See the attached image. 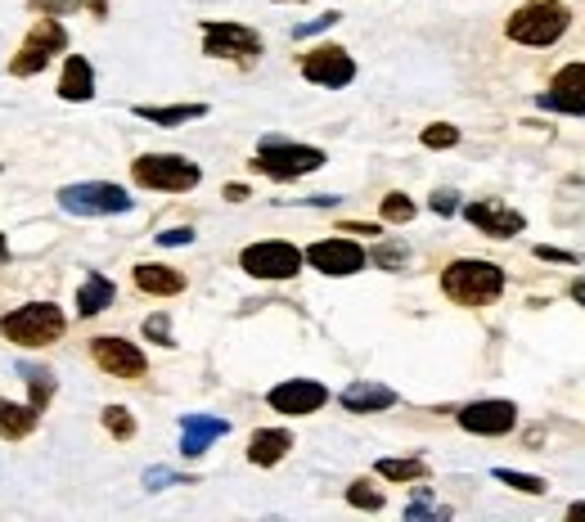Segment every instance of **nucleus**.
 Instances as JSON below:
<instances>
[{"mask_svg": "<svg viewBox=\"0 0 585 522\" xmlns=\"http://www.w3.org/2000/svg\"><path fill=\"white\" fill-rule=\"evenodd\" d=\"M441 293L455 307H491L505 293V271L496 266V261L460 257L441 271Z\"/></svg>", "mask_w": 585, "mask_h": 522, "instance_id": "nucleus-1", "label": "nucleus"}, {"mask_svg": "<svg viewBox=\"0 0 585 522\" xmlns=\"http://www.w3.org/2000/svg\"><path fill=\"white\" fill-rule=\"evenodd\" d=\"M572 27V10L563 5V0H523L509 23H505V37L513 46H532V50H545L563 41V32Z\"/></svg>", "mask_w": 585, "mask_h": 522, "instance_id": "nucleus-2", "label": "nucleus"}, {"mask_svg": "<svg viewBox=\"0 0 585 522\" xmlns=\"http://www.w3.org/2000/svg\"><path fill=\"white\" fill-rule=\"evenodd\" d=\"M63 330H69V315H63L54 302H27V307H14L5 320H0V334H5L14 347H27V351H41V347L59 343Z\"/></svg>", "mask_w": 585, "mask_h": 522, "instance_id": "nucleus-3", "label": "nucleus"}, {"mask_svg": "<svg viewBox=\"0 0 585 522\" xmlns=\"http://www.w3.org/2000/svg\"><path fill=\"white\" fill-rule=\"evenodd\" d=\"M324 167V153L311 149V145H292L284 136H266L257 145V158H252V172L257 176H271V181H298V176H311Z\"/></svg>", "mask_w": 585, "mask_h": 522, "instance_id": "nucleus-4", "label": "nucleus"}, {"mask_svg": "<svg viewBox=\"0 0 585 522\" xmlns=\"http://www.w3.org/2000/svg\"><path fill=\"white\" fill-rule=\"evenodd\" d=\"M132 176H136V185L162 189V194H185L203 181L199 162H189L185 153H140L132 162Z\"/></svg>", "mask_w": 585, "mask_h": 522, "instance_id": "nucleus-5", "label": "nucleus"}, {"mask_svg": "<svg viewBox=\"0 0 585 522\" xmlns=\"http://www.w3.org/2000/svg\"><path fill=\"white\" fill-rule=\"evenodd\" d=\"M59 208L73 216H122L132 212V194L109 181H77L59 189Z\"/></svg>", "mask_w": 585, "mask_h": 522, "instance_id": "nucleus-6", "label": "nucleus"}, {"mask_svg": "<svg viewBox=\"0 0 585 522\" xmlns=\"http://www.w3.org/2000/svg\"><path fill=\"white\" fill-rule=\"evenodd\" d=\"M69 50V32H63V23L59 18H37V27L23 37V46H18V54L10 59V73L14 77H37L46 63L54 59V54H63Z\"/></svg>", "mask_w": 585, "mask_h": 522, "instance_id": "nucleus-7", "label": "nucleus"}, {"mask_svg": "<svg viewBox=\"0 0 585 522\" xmlns=\"http://www.w3.org/2000/svg\"><path fill=\"white\" fill-rule=\"evenodd\" d=\"M302 261H307V252L284 244V239H262V244H248L239 252V266L252 279H292L302 271Z\"/></svg>", "mask_w": 585, "mask_h": 522, "instance_id": "nucleus-8", "label": "nucleus"}, {"mask_svg": "<svg viewBox=\"0 0 585 522\" xmlns=\"http://www.w3.org/2000/svg\"><path fill=\"white\" fill-rule=\"evenodd\" d=\"M203 54L212 59H239V63H252L262 54V37L244 23H225V18H212L203 23Z\"/></svg>", "mask_w": 585, "mask_h": 522, "instance_id": "nucleus-9", "label": "nucleus"}, {"mask_svg": "<svg viewBox=\"0 0 585 522\" xmlns=\"http://www.w3.org/2000/svg\"><path fill=\"white\" fill-rule=\"evenodd\" d=\"M90 361L100 365L104 374H113V378H132V383L149 374L145 351H140L136 343H126V338H113V334L90 338Z\"/></svg>", "mask_w": 585, "mask_h": 522, "instance_id": "nucleus-10", "label": "nucleus"}, {"mask_svg": "<svg viewBox=\"0 0 585 522\" xmlns=\"http://www.w3.org/2000/svg\"><path fill=\"white\" fill-rule=\"evenodd\" d=\"M324 401H329V387L315 383V378H284L266 391V406L275 414H288V419H302V414H315Z\"/></svg>", "mask_w": 585, "mask_h": 522, "instance_id": "nucleus-11", "label": "nucleus"}, {"mask_svg": "<svg viewBox=\"0 0 585 522\" xmlns=\"http://www.w3.org/2000/svg\"><path fill=\"white\" fill-rule=\"evenodd\" d=\"M302 77L324 90H338L356 77V59L343 46H315L311 54H302Z\"/></svg>", "mask_w": 585, "mask_h": 522, "instance_id": "nucleus-12", "label": "nucleus"}, {"mask_svg": "<svg viewBox=\"0 0 585 522\" xmlns=\"http://www.w3.org/2000/svg\"><path fill=\"white\" fill-rule=\"evenodd\" d=\"M307 261L320 271V275H334V279H343V275H356V271H365V248L361 244H351V239H320V244H311L307 248Z\"/></svg>", "mask_w": 585, "mask_h": 522, "instance_id": "nucleus-13", "label": "nucleus"}, {"mask_svg": "<svg viewBox=\"0 0 585 522\" xmlns=\"http://www.w3.org/2000/svg\"><path fill=\"white\" fill-rule=\"evenodd\" d=\"M518 423V406L513 401H469L460 410V428L473 437H505Z\"/></svg>", "mask_w": 585, "mask_h": 522, "instance_id": "nucleus-14", "label": "nucleus"}, {"mask_svg": "<svg viewBox=\"0 0 585 522\" xmlns=\"http://www.w3.org/2000/svg\"><path fill=\"white\" fill-rule=\"evenodd\" d=\"M540 109L555 113H581L585 117V63H568V69L555 73L549 90L540 95Z\"/></svg>", "mask_w": 585, "mask_h": 522, "instance_id": "nucleus-15", "label": "nucleus"}, {"mask_svg": "<svg viewBox=\"0 0 585 522\" xmlns=\"http://www.w3.org/2000/svg\"><path fill=\"white\" fill-rule=\"evenodd\" d=\"M469 225H477L482 235H491V239H513V235H523V212H513L505 203H491V199H482V203H469L464 208Z\"/></svg>", "mask_w": 585, "mask_h": 522, "instance_id": "nucleus-16", "label": "nucleus"}, {"mask_svg": "<svg viewBox=\"0 0 585 522\" xmlns=\"http://www.w3.org/2000/svg\"><path fill=\"white\" fill-rule=\"evenodd\" d=\"M225 433H231V423L216 419V414H185L181 419V455H185V460H199V455L212 442H221Z\"/></svg>", "mask_w": 585, "mask_h": 522, "instance_id": "nucleus-17", "label": "nucleus"}, {"mask_svg": "<svg viewBox=\"0 0 585 522\" xmlns=\"http://www.w3.org/2000/svg\"><path fill=\"white\" fill-rule=\"evenodd\" d=\"M338 406H343L347 414L393 410V406H397V391L387 387V383H370V378H361V383H347V387L338 391Z\"/></svg>", "mask_w": 585, "mask_h": 522, "instance_id": "nucleus-18", "label": "nucleus"}, {"mask_svg": "<svg viewBox=\"0 0 585 522\" xmlns=\"http://www.w3.org/2000/svg\"><path fill=\"white\" fill-rule=\"evenodd\" d=\"M132 279L140 293H149V298H176V293H185V275L176 266H162V261H140Z\"/></svg>", "mask_w": 585, "mask_h": 522, "instance_id": "nucleus-19", "label": "nucleus"}, {"mask_svg": "<svg viewBox=\"0 0 585 522\" xmlns=\"http://www.w3.org/2000/svg\"><path fill=\"white\" fill-rule=\"evenodd\" d=\"M90 95H95V69H90V59L69 54V59H63V73H59V100L86 104Z\"/></svg>", "mask_w": 585, "mask_h": 522, "instance_id": "nucleus-20", "label": "nucleus"}, {"mask_svg": "<svg viewBox=\"0 0 585 522\" xmlns=\"http://www.w3.org/2000/svg\"><path fill=\"white\" fill-rule=\"evenodd\" d=\"M37 423H41V410L32 401L0 397V437H5V442H23L27 433H37Z\"/></svg>", "mask_w": 585, "mask_h": 522, "instance_id": "nucleus-21", "label": "nucleus"}, {"mask_svg": "<svg viewBox=\"0 0 585 522\" xmlns=\"http://www.w3.org/2000/svg\"><path fill=\"white\" fill-rule=\"evenodd\" d=\"M288 450H292V433H284V428H262V433H252V442H248V464L275 469Z\"/></svg>", "mask_w": 585, "mask_h": 522, "instance_id": "nucleus-22", "label": "nucleus"}, {"mask_svg": "<svg viewBox=\"0 0 585 522\" xmlns=\"http://www.w3.org/2000/svg\"><path fill=\"white\" fill-rule=\"evenodd\" d=\"M113 298H117V284H113L109 275H100V271H90L86 284L77 288V315H82V320L100 315V311L113 307Z\"/></svg>", "mask_w": 585, "mask_h": 522, "instance_id": "nucleus-23", "label": "nucleus"}, {"mask_svg": "<svg viewBox=\"0 0 585 522\" xmlns=\"http://www.w3.org/2000/svg\"><path fill=\"white\" fill-rule=\"evenodd\" d=\"M136 117L158 122V126H185V122H199L208 117V104H172V109H158V104H140Z\"/></svg>", "mask_w": 585, "mask_h": 522, "instance_id": "nucleus-24", "label": "nucleus"}, {"mask_svg": "<svg viewBox=\"0 0 585 522\" xmlns=\"http://www.w3.org/2000/svg\"><path fill=\"white\" fill-rule=\"evenodd\" d=\"M18 374L27 378V391H32V406L37 410H46L50 406V397H54V374L50 370H41V365H18Z\"/></svg>", "mask_w": 585, "mask_h": 522, "instance_id": "nucleus-25", "label": "nucleus"}, {"mask_svg": "<svg viewBox=\"0 0 585 522\" xmlns=\"http://www.w3.org/2000/svg\"><path fill=\"white\" fill-rule=\"evenodd\" d=\"M374 469H378V477H387V482H424V477H428V464H424V460H378Z\"/></svg>", "mask_w": 585, "mask_h": 522, "instance_id": "nucleus-26", "label": "nucleus"}, {"mask_svg": "<svg viewBox=\"0 0 585 522\" xmlns=\"http://www.w3.org/2000/svg\"><path fill=\"white\" fill-rule=\"evenodd\" d=\"M104 428H109L117 442H132V437H136V414L126 410V406H109V410H104Z\"/></svg>", "mask_w": 585, "mask_h": 522, "instance_id": "nucleus-27", "label": "nucleus"}, {"mask_svg": "<svg viewBox=\"0 0 585 522\" xmlns=\"http://www.w3.org/2000/svg\"><path fill=\"white\" fill-rule=\"evenodd\" d=\"M347 505H356V509H365V513H378L383 509V492H374V482H351L347 486Z\"/></svg>", "mask_w": 585, "mask_h": 522, "instance_id": "nucleus-28", "label": "nucleus"}, {"mask_svg": "<svg viewBox=\"0 0 585 522\" xmlns=\"http://www.w3.org/2000/svg\"><path fill=\"white\" fill-rule=\"evenodd\" d=\"M414 203H410V194H401V189H393L383 199V221H393V225H406V221H414Z\"/></svg>", "mask_w": 585, "mask_h": 522, "instance_id": "nucleus-29", "label": "nucleus"}, {"mask_svg": "<svg viewBox=\"0 0 585 522\" xmlns=\"http://www.w3.org/2000/svg\"><path fill=\"white\" fill-rule=\"evenodd\" d=\"M496 482L513 486V492H523V496H545V477H536V473H513V469H496Z\"/></svg>", "mask_w": 585, "mask_h": 522, "instance_id": "nucleus-30", "label": "nucleus"}, {"mask_svg": "<svg viewBox=\"0 0 585 522\" xmlns=\"http://www.w3.org/2000/svg\"><path fill=\"white\" fill-rule=\"evenodd\" d=\"M424 145H428V149H450V145H460V126H450V122H433V126H424Z\"/></svg>", "mask_w": 585, "mask_h": 522, "instance_id": "nucleus-31", "label": "nucleus"}, {"mask_svg": "<svg viewBox=\"0 0 585 522\" xmlns=\"http://www.w3.org/2000/svg\"><path fill=\"white\" fill-rule=\"evenodd\" d=\"M374 261H378L383 271H406L410 248H406V244H378V248H374Z\"/></svg>", "mask_w": 585, "mask_h": 522, "instance_id": "nucleus-32", "label": "nucleus"}, {"mask_svg": "<svg viewBox=\"0 0 585 522\" xmlns=\"http://www.w3.org/2000/svg\"><path fill=\"white\" fill-rule=\"evenodd\" d=\"M145 338L158 343V347H172V320L167 315H149L145 320Z\"/></svg>", "mask_w": 585, "mask_h": 522, "instance_id": "nucleus-33", "label": "nucleus"}, {"mask_svg": "<svg viewBox=\"0 0 585 522\" xmlns=\"http://www.w3.org/2000/svg\"><path fill=\"white\" fill-rule=\"evenodd\" d=\"M338 18H343V14H338V10H329V14H320V18L302 23V27H292V37H298V41H302V37H315V32H324V27H334Z\"/></svg>", "mask_w": 585, "mask_h": 522, "instance_id": "nucleus-34", "label": "nucleus"}, {"mask_svg": "<svg viewBox=\"0 0 585 522\" xmlns=\"http://www.w3.org/2000/svg\"><path fill=\"white\" fill-rule=\"evenodd\" d=\"M158 244L162 248H185V244H194V231H189V225H176V231H162Z\"/></svg>", "mask_w": 585, "mask_h": 522, "instance_id": "nucleus-35", "label": "nucleus"}, {"mask_svg": "<svg viewBox=\"0 0 585 522\" xmlns=\"http://www.w3.org/2000/svg\"><path fill=\"white\" fill-rule=\"evenodd\" d=\"M433 212H437V216H455V212H460V203H455L450 189H437V194H433Z\"/></svg>", "mask_w": 585, "mask_h": 522, "instance_id": "nucleus-36", "label": "nucleus"}, {"mask_svg": "<svg viewBox=\"0 0 585 522\" xmlns=\"http://www.w3.org/2000/svg\"><path fill=\"white\" fill-rule=\"evenodd\" d=\"M536 257H540V261H559V266H576V261H581V257L568 252V248H536Z\"/></svg>", "mask_w": 585, "mask_h": 522, "instance_id": "nucleus-37", "label": "nucleus"}, {"mask_svg": "<svg viewBox=\"0 0 585 522\" xmlns=\"http://www.w3.org/2000/svg\"><path fill=\"white\" fill-rule=\"evenodd\" d=\"M167 482H185V477L172 473V469H149V473H145V486H149V492H158V486H167Z\"/></svg>", "mask_w": 585, "mask_h": 522, "instance_id": "nucleus-38", "label": "nucleus"}, {"mask_svg": "<svg viewBox=\"0 0 585 522\" xmlns=\"http://www.w3.org/2000/svg\"><path fill=\"white\" fill-rule=\"evenodd\" d=\"M225 199H231V203H244V199H248V185H225Z\"/></svg>", "mask_w": 585, "mask_h": 522, "instance_id": "nucleus-39", "label": "nucleus"}, {"mask_svg": "<svg viewBox=\"0 0 585 522\" xmlns=\"http://www.w3.org/2000/svg\"><path fill=\"white\" fill-rule=\"evenodd\" d=\"M572 302H576V307H585V275H581V279H572Z\"/></svg>", "mask_w": 585, "mask_h": 522, "instance_id": "nucleus-40", "label": "nucleus"}, {"mask_svg": "<svg viewBox=\"0 0 585 522\" xmlns=\"http://www.w3.org/2000/svg\"><path fill=\"white\" fill-rule=\"evenodd\" d=\"M5 261H10V239L0 235V266H5Z\"/></svg>", "mask_w": 585, "mask_h": 522, "instance_id": "nucleus-41", "label": "nucleus"}, {"mask_svg": "<svg viewBox=\"0 0 585 522\" xmlns=\"http://www.w3.org/2000/svg\"><path fill=\"white\" fill-rule=\"evenodd\" d=\"M568 518H572V522H581V518H585V500H581V505H572V509H568Z\"/></svg>", "mask_w": 585, "mask_h": 522, "instance_id": "nucleus-42", "label": "nucleus"}, {"mask_svg": "<svg viewBox=\"0 0 585 522\" xmlns=\"http://www.w3.org/2000/svg\"><path fill=\"white\" fill-rule=\"evenodd\" d=\"M279 5H288V0H279Z\"/></svg>", "mask_w": 585, "mask_h": 522, "instance_id": "nucleus-43", "label": "nucleus"}]
</instances>
